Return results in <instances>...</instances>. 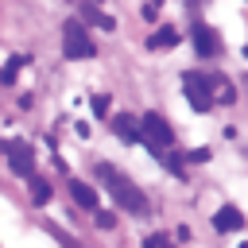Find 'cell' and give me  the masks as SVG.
<instances>
[{
  "label": "cell",
  "mask_w": 248,
  "mask_h": 248,
  "mask_svg": "<svg viewBox=\"0 0 248 248\" xmlns=\"http://www.w3.org/2000/svg\"><path fill=\"white\" fill-rule=\"evenodd\" d=\"M97 178H101V186L112 194V202H116V205H124V213L143 217V213L151 209V205H147V198H143V190H136V182H132V178H124L116 167L101 163V167H97Z\"/></svg>",
  "instance_id": "1"
},
{
  "label": "cell",
  "mask_w": 248,
  "mask_h": 248,
  "mask_svg": "<svg viewBox=\"0 0 248 248\" xmlns=\"http://www.w3.org/2000/svg\"><path fill=\"white\" fill-rule=\"evenodd\" d=\"M62 54H66V58H93V54H97L93 35L85 31L81 19H66V23H62Z\"/></svg>",
  "instance_id": "2"
},
{
  "label": "cell",
  "mask_w": 248,
  "mask_h": 248,
  "mask_svg": "<svg viewBox=\"0 0 248 248\" xmlns=\"http://www.w3.org/2000/svg\"><path fill=\"white\" fill-rule=\"evenodd\" d=\"M143 143H147V151H151L155 159L174 143V132H170L167 116H159V112H147V116H143Z\"/></svg>",
  "instance_id": "3"
},
{
  "label": "cell",
  "mask_w": 248,
  "mask_h": 248,
  "mask_svg": "<svg viewBox=\"0 0 248 248\" xmlns=\"http://www.w3.org/2000/svg\"><path fill=\"white\" fill-rule=\"evenodd\" d=\"M182 89H186V97H190V105H194L198 112H209V108H213V97H217V93H213V78L190 70V74L182 78Z\"/></svg>",
  "instance_id": "4"
},
{
  "label": "cell",
  "mask_w": 248,
  "mask_h": 248,
  "mask_svg": "<svg viewBox=\"0 0 248 248\" xmlns=\"http://www.w3.org/2000/svg\"><path fill=\"white\" fill-rule=\"evenodd\" d=\"M4 155H8L12 174H19V178H31V174H35V151H31V143L8 140V143H4Z\"/></svg>",
  "instance_id": "5"
},
{
  "label": "cell",
  "mask_w": 248,
  "mask_h": 248,
  "mask_svg": "<svg viewBox=\"0 0 248 248\" xmlns=\"http://www.w3.org/2000/svg\"><path fill=\"white\" fill-rule=\"evenodd\" d=\"M190 43H194V50H198L202 58H213V54L221 50V39H217V31H213L209 23H202V19L190 27Z\"/></svg>",
  "instance_id": "6"
},
{
  "label": "cell",
  "mask_w": 248,
  "mask_h": 248,
  "mask_svg": "<svg viewBox=\"0 0 248 248\" xmlns=\"http://www.w3.org/2000/svg\"><path fill=\"white\" fill-rule=\"evenodd\" d=\"M112 136L116 140H124V143H140L143 140V120H136V116H112Z\"/></svg>",
  "instance_id": "7"
},
{
  "label": "cell",
  "mask_w": 248,
  "mask_h": 248,
  "mask_svg": "<svg viewBox=\"0 0 248 248\" xmlns=\"http://www.w3.org/2000/svg\"><path fill=\"white\" fill-rule=\"evenodd\" d=\"M240 225H244V217H240L236 205H221V209L213 213V229H217V232H236Z\"/></svg>",
  "instance_id": "8"
},
{
  "label": "cell",
  "mask_w": 248,
  "mask_h": 248,
  "mask_svg": "<svg viewBox=\"0 0 248 248\" xmlns=\"http://www.w3.org/2000/svg\"><path fill=\"white\" fill-rule=\"evenodd\" d=\"M70 194H74V202L81 205V209H97V190L89 186V182H70Z\"/></svg>",
  "instance_id": "9"
},
{
  "label": "cell",
  "mask_w": 248,
  "mask_h": 248,
  "mask_svg": "<svg viewBox=\"0 0 248 248\" xmlns=\"http://www.w3.org/2000/svg\"><path fill=\"white\" fill-rule=\"evenodd\" d=\"M147 46H151V50H170V46H178V31L163 23V27H159V31L147 39Z\"/></svg>",
  "instance_id": "10"
},
{
  "label": "cell",
  "mask_w": 248,
  "mask_h": 248,
  "mask_svg": "<svg viewBox=\"0 0 248 248\" xmlns=\"http://www.w3.org/2000/svg\"><path fill=\"white\" fill-rule=\"evenodd\" d=\"M27 186H31V202H35V205H46V202H50V182H46V178L31 174Z\"/></svg>",
  "instance_id": "11"
},
{
  "label": "cell",
  "mask_w": 248,
  "mask_h": 248,
  "mask_svg": "<svg viewBox=\"0 0 248 248\" xmlns=\"http://www.w3.org/2000/svg\"><path fill=\"white\" fill-rule=\"evenodd\" d=\"M213 93H217V101H221V105H232V101H236V93H232V85H229V78H225V74H217V78H213Z\"/></svg>",
  "instance_id": "12"
},
{
  "label": "cell",
  "mask_w": 248,
  "mask_h": 248,
  "mask_svg": "<svg viewBox=\"0 0 248 248\" xmlns=\"http://www.w3.org/2000/svg\"><path fill=\"white\" fill-rule=\"evenodd\" d=\"M81 16H85V23H97V27H105V31H112V19H108L105 12H97L93 4H85V8H81Z\"/></svg>",
  "instance_id": "13"
},
{
  "label": "cell",
  "mask_w": 248,
  "mask_h": 248,
  "mask_svg": "<svg viewBox=\"0 0 248 248\" xmlns=\"http://www.w3.org/2000/svg\"><path fill=\"white\" fill-rule=\"evenodd\" d=\"M23 62H27L23 54H16V58H8V66H4V85H12V81H16V70H19Z\"/></svg>",
  "instance_id": "14"
},
{
  "label": "cell",
  "mask_w": 248,
  "mask_h": 248,
  "mask_svg": "<svg viewBox=\"0 0 248 248\" xmlns=\"http://www.w3.org/2000/svg\"><path fill=\"white\" fill-rule=\"evenodd\" d=\"M182 159H186V163H205V159H209V147H194V151H186Z\"/></svg>",
  "instance_id": "15"
},
{
  "label": "cell",
  "mask_w": 248,
  "mask_h": 248,
  "mask_svg": "<svg viewBox=\"0 0 248 248\" xmlns=\"http://www.w3.org/2000/svg\"><path fill=\"white\" fill-rule=\"evenodd\" d=\"M89 105H93V116H105L108 112V97H93Z\"/></svg>",
  "instance_id": "16"
},
{
  "label": "cell",
  "mask_w": 248,
  "mask_h": 248,
  "mask_svg": "<svg viewBox=\"0 0 248 248\" xmlns=\"http://www.w3.org/2000/svg\"><path fill=\"white\" fill-rule=\"evenodd\" d=\"M97 225H101V229H112V225H116V217H112V213H105V209H101V213H97Z\"/></svg>",
  "instance_id": "17"
},
{
  "label": "cell",
  "mask_w": 248,
  "mask_h": 248,
  "mask_svg": "<svg viewBox=\"0 0 248 248\" xmlns=\"http://www.w3.org/2000/svg\"><path fill=\"white\" fill-rule=\"evenodd\" d=\"M155 16H159V4H155V0H151V4H143V19H155Z\"/></svg>",
  "instance_id": "18"
},
{
  "label": "cell",
  "mask_w": 248,
  "mask_h": 248,
  "mask_svg": "<svg viewBox=\"0 0 248 248\" xmlns=\"http://www.w3.org/2000/svg\"><path fill=\"white\" fill-rule=\"evenodd\" d=\"M143 248H163V240H159V236H147V240H143Z\"/></svg>",
  "instance_id": "19"
},
{
  "label": "cell",
  "mask_w": 248,
  "mask_h": 248,
  "mask_svg": "<svg viewBox=\"0 0 248 248\" xmlns=\"http://www.w3.org/2000/svg\"><path fill=\"white\" fill-rule=\"evenodd\" d=\"M244 93H248V78H244Z\"/></svg>",
  "instance_id": "20"
},
{
  "label": "cell",
  "mask_w": 248,
  "mask_h": 248,
  "mask_svg": "<svg viewBox=\"0 0 248 248\" xmlns=\"http://www.w3.org/2000/svg\"><path fill=\"white\" fill-rule=\"evenodd\" d=\"M198 4H205V0H194V8H198Z\"/></svg>",
  "instance_id": "21"
},
{
  "label": "cell",
  "mask_w": 248,
  "mask_h": 248,
  "mask_svg": "<svg viewBox=\"0 0 248 248\" xmlns=\"http://www.w3.org/2000/svg\"><path fill=\"white\" fill-rule=\"evenodd\" d=\"M244 58H248V46H244Z\"/></svg>",
  "instance_id": "22"
},
{
  "label": "cell",
  "mask_w": 248,
  "mask_h": 248,
  "mask_svg": "<svg viewBox=\"0 0 248 248\" xmlns=\"http://www.w3.org/2000/svg\"><path fill=\"white\" fill-rule=\"evenodd\" d=\"M155 4H163V0H155Z\"/></svg>",
  "instance_id": "23"
},
{
  "label": "cell",
  "mask_w": 248,
  "mask_h": 248,
  "mask_svg": "<svg viewBox=\"0 0 248 248\" xmlns=\"http://www.w3.org/2000/svg\"><path fill=\"white\" fill-rule=\"evenodd\" d=\"M97 4H101V0H97Z\"/></svg>",
  "instance_id": "24"
}]
</instances>
